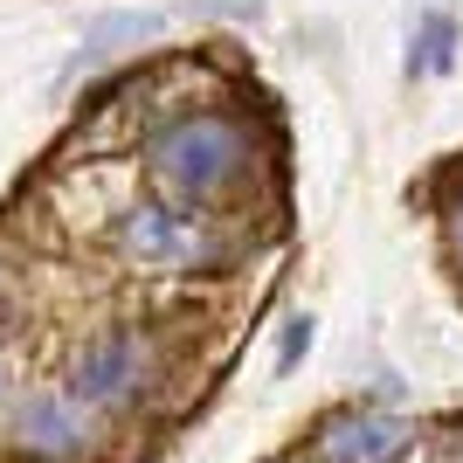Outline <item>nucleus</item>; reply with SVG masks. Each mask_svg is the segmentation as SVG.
<instances>
[{
  "instance_id": "1",
  "label": "nucleus",
  "mask_w": 463,
  "mask_h": 463,
  "mask_svg": "<svg viewBox=\"0 0 463 463\" xmlns=\"http://www.w3.org/2000/svg\"><path fill=\"white\" fill-rule=\"evenodd\" d=\"M256 166V138L250 125H235L222 111H194L174 118L166 132L146 146V174H153L159 201L166 208H187V214H208L222 208Z\"/></svg>"
},
{
  "instance_id": "2",
  "label": "nucleus",
  "mask_w": 463,
  "mask_h": 463,
  "mask_svg": "<svg viewBox=\"0 0 463 463\" xmlns=\"http://www.w3.org/2000/svg\"><path fill=\"white\" fill-rule=\"evenodd\" d=\"M153 381H159V346H153L146 326L97 332L90 346L70 360V373H62V387H70L90 415H125V408H138L153 394Z\"/></svg>"
},
{
  "instance_id": "3",
  "label": "nucleus",
  "mask_w": 463,
  "mask_h": 463,
  "mask_svg": "<svg viewBox=\"0 0 463 463\" xmlns=\"http://www.w3.org/2000/svg\"><path fill=\"white\" fill-rule=\"evenodd\" d=\"M118 250L132 256L138 270H214L229 242L214 235V214H187V208H166V201H146V208H125Z\"/></svg>"
},
{
  "instance_id": "4",
  "label": "nucleus",
  "mask_w": 463,
  "mask_h": 463,
  "mask_svg": "<svg viewBox=\"0 0 463 463\" xmlns=\"http://www.w3.org/2000/svg\"><path fill=\"white\" fill-rule=\"evenodd\" d=\"M97 422L70 387H28L14 402V449L28 463H90L97 457Z\"/></svg>"
},
{
  "instance_id": "5",
  "label": "nucleus",
  "mask_w": 463,
  "mask_h": 463,
  "mask_svg": "<svg viewBox=\"0 0 463 463\" xmlns=\"http://www.w3.org/2000/svg\"><path fill=\"white\" fill-rule=\"evenodd\" d=\"M415 449V429L387 408H346L318 429V457L326 463H402Z\"/></svg>"
},
{
  "instance_id": "6",
  "label": "nucleus",
  "mask_w": 463,
  "mask_h": 463,
  "mask_svg": "<svg viewBox=\"0 0 463 463\" xmlns=\"http://www.w3.org/2000/svg\"><path fill=\"white\" fill-rule=\"evenodd\" d=\"M166 21L159 14H97L90 28H83V49H77V70H90V62H111V56H125V49H138V42H153Z\"/></svg>"
},
{
  "instance_id": "7",
  "label": "nucleus",
  "mask_w": 463,
  "mask_h": 463,
  "mask_svg": "<svg viewBox=\"0 0 463 463\" xmlns=\"http://www.w3.org/2000/svg\"><path fill=\"white\" fill-rule=\"evenodd\" d=\"M449 42H457V21L429 14L415 28V49H408V77H429V70H449Z\"/></svg>"
},
{
  "instance_id": "8",
  "label": "nucleus",
  "mask_w": 463,
  "mask_h": 463,
  "mask_svg": "<svg viewBox=\"0 0 463 463\" xmlns=\"http://www.w3.org/2000/svg\"><path fill=\"white\" fill-rule=\"evenodd\" d=\"M311 339H318V318H311V311H290L284 332H277V373H298V360L311 353Z\"/></svg>"
},
{
  "instance_id": "9",
  "label": "nucleus",
  "mask_w": 463,
  "mask_h": 463,
  "mask_svg": "<svg viewBox=\"0 0 463 463\" xmlns=\"http://www.w3.org/2000/svg\"><path fill=\"white\" fill-rule=\"evenodd\" d=\"M449 242H457V256H463V180H457V194H449Z\"/></svg>"
},
{
  "instance_id": "10",
  "label": "nucleus",
  "mask_w": 463,
  "mask_h": 463,
  "mask_svg": "<svg viewBox=\"0 0 463 463\" xmlns=\"http://www.w3.org/2000/svg\"><path fill=\"white\" fill-rule=\"evenodd\" d=\"M0 408H7V360H0Z\"/></svg>"
}]
</instances>
